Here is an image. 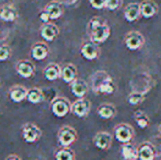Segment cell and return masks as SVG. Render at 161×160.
I'll list each match as a JSON object with an SVG mask.
<instances>
[{
	"label": "cell",
	"instance_id": "1",
	"mask_svg": "<svg viewBox=\"0 0 161 160\" xmlns=\"http://www.w3.org/2000/svg\"><path fill=\"white\" fill-rule=\"evenodd\" d=\"M88 32L90 41L99 45L110 37L111 29L105 19L101 17H93L88 23Z\"/></svg>",
	"mask_w": 161,
	"mask_h": 160
},
{
	"label": "cell",
	"instance_id": "2",
	"mask_svg": "<svg viewBox=\"0 0 161 160\" xmlns=\"http://www.w3.org/2000/svg\"><path fill=\"white\" fill-rule=\"evenodd\" d=\"M71 103L64 97H56L51 102V110L57 118H65L71 112Z\"/></svg>",
	"mask_w": 161,
	"mask_h": 160
},
{
	"label": "cell",
	"instance_id": "3",
	"mask_svg": "<svg viewBox=\"0 0 161 160\" xmlns=\"http://www.w3.org/2000/svg\"><path fill=\"white\" fill-rule=\"evenodd\" d=\"M114 134L116 139L122 144H128L135 136V130L130 124L119 123L115 126Z\"/></svg>",
	"mask_w": 161,
	"mask_h": 160
},
{
	"label": "cell",
	"instance_id": "4",
	"mask_svg": "<svg viewBox=\"0 0 161 160\" xmlns=\"http://www.w3.org/2000/svg\"><path fill=\"white\" fill-rule=\"evenodd\" d=\"M131 85L134 86L133 91H138L140 93L146 94L153 88V79H151L150 75L142 73L138 76H135V78H133Z\"/></svg>",
	"mask_w": 161,
	"mask_h": 160
},
{
	"label": "cell",
	"instance_id": "5",
	"mask_svg": "<svg viewBox=\"0 0 161 160\" xmlns=\"http://www.w3.org/2000/svg\"><path fill=\"white\" fill-rule=\"evenodd\" d=\"M125 46L129 51H138L145 44V36L139 31H130L125 35Z\"/></svg>",
	"mask_w": 161,
	"mask_h": 160
},
{
	"label": "cell",
	"instance_id": "6",
	"mask_svg": "<svg viewBox=\"0 0 161 160\" xmlns=\"http://www.w3.org/2000/svg\"><path fill=\"white\" fill-rule=\"evenodd\" d=\"M77 132L71 126H63L58 132V141L63 147H69L77 141Z\"/></svg>",
	"mask_w": 161,
	"mask_h": 160
},
{
	"label": "cell",
	"instance_id": "7",
	"mask_svg": "<svg viewBox=\"0 0 161 160\" xmlns=\"http://www.w3.org/2000/svg\"><path fill=\"white\" fill-rule=\"evenodd\" d=\"M42 136V130L37 125L33 123H28L22 128V137L29 144H33L37 141Z\"/></svg>",
	"mask_w": 161,
	"mask_h": 160
},
{
	"label": "cell",
	"instance_id": "8",
	"mask_svg": "<svg viewBox=\"0 0 161 160\" xmlns=\"http://www.w3.org/2000/svg\"><path fill=\"white\" fill-rule=\"evenodd\" d=\"M90 110H91V102L86 98L78 99L71 105V113L77 118H86L90 113Z\"/></svg>",
	"mask_w": 161,
	"mask_h": 160
},
{
	"label": "cell",
	"instance_id": "9",
	"mask_svg": "<svg viewBox=\"0 0 161 160\" xmlns=\"http://www.w3.org/2000/svg\"><path fill=\"white\" fill-rule=\"evenodd\" d=\"M140 3V14L145 19H150L159 12V7L155 0H142Z\"/></svg>",
	"mask_w": 161,
	"mask_h": 160
},
{
	"label": "cell",
	"instance_id": "10",
	"mask_svg": "<svg viewBox=\"0 0 161 160\" xmlns=\"http://www.w3.org/2000/svg\"><path fill=\"white\" fill-rule=\"evenodd\" d=\"M157 157V149L149 141L140 144L138 147V159L139 160H155Z\"/></svg>",
	"mask_w": 161,
	"mask_h": 160
},
{
	"label": "cell",
	"instance_id": "11",
	"mask_svg": "<svg viewBox=\"0 0 161 160\" xmlns=\"http://www.w3.org/2000/svg\"><path fill=\"white\" fill-rule=\"evenodd\" d=\"M80 52H81L82 57L87 60H94V59H97L100 55L99 45L91 42V41L83 43L82 46H81Z\"/></svg>",
	"mask_w": 161,
	"mask_h": 160
},
{
	"label": "cell",
	"instance_id": "12",
	"mask_svg": "<svg viewBox=\"0 0 161 160\" xmlns=\"http://www.w3.org/2000/svg\"><path fill=\"white\" fill-rule=\"evenodd\" d=\"M113 137L108 132H99L93 137V144L101 150H108L112 146Z\"/></svg>",
	"mask_w": 161,
	"mask_h": 160
},
{
	"label": "cell",
	"instance_id": "13",
	"mask_svg": "<svg viewBox=\"0 0 161 160\" xmlns=\"http://www.w3.org/2000/svg\"><path fill=\"white\" fill-rule=\"evenodd\" d=\"M15 70L21 77L31 78L35 74V66L30 60H19L15 65Z\"/></svg>",
	"mask_w": 161,
	"mask_h": 160
},
{
	"label": "cell",
	"instance_id": "14",
	"mask_svg": "<svg viewBox=\"0 0 161 160\" xmlns=\"http://www.w3.org/2000/svg\"><path fill=\"white\" fill-rule=\"evenodd\" d=\"M142 17L139 2H130L124 9V18L127 22H135Z\"/></svg>",
	"mask_w": 161,
	"mask_h": 160
},
{
	"label": "cell",
	"instance_id": "15",
	"mask_svg": "<svg viewBox=\"0 0 161 160\" xmlns=\"http://www.w3.org/2000/svg\"><path fill=\"white\" fill-rule=\"evenodd\" d=\"M59 34V29L54 23H45L41 28V36L46 42H53Z\"/></svg>",
	"mask_w": 161,
	"mask_h": 160
},
{
	"label": "cell",
	"instance_id": "16",
	"mask_svg": "<svg viewBox=\"0 0 161 160\" xmlns=\"http://www.w3.org/2000/svg\"><path fill=\"white\" fill-rule=\"evenodd\" d=\"M49 54V47L46 43H35L31 49V56L34 60H43L48 56Z\"/></svg>",
	"mask_w": 161,
	"mask_h": 160
},
{
	"label": "cell",
	"instance_id": "17",
	"mask_svg": "<svg viewBox=\"0 0 161 160\" xmlns=\"http://www.w3.org/2000/svg\"><path fill=\"white\" fill-rule=\"evenodd\" d=\"M70 90H71L74 96H76L78 99H81V98H85L86 94L88 93V91H89V86H88V83L86 82L85 80L77 78V79L70 85Z\"/></svg>",
	"mask_w": 161,
	"mask_h": 160
},
{
	"label": "cell",
	"instance_id": "18",
	"mask_svg": "<svg viewBox=\"0 0 161 160\" xmlns=\"http://www.w3.org/2000/svg\"><path fill=\"white\" fill-rule=\"evenodd\" d=\"M28 91L29 90L25 87H23L21 85H17L10 89V91H9V98H10V100L12 102L20 103L26 99Z\"/></svg>",
	"mask_w": 161,
	"mask_h": 160
},
{
	"label": "cell",
	"instance_id": "19",
	"mask_svg": "<svg viewBox=\"0 0 161 160\" xmlns=\"http://www.w3.org/2000/svg\"><path fill=\"white\" fill-rule=\"evenodd\" d=\"M45 11L48 13L51 20H56L62 17L63 13H64L63 3H60L58 0H53L45 6Z\"/></svg>",
	"mask_w": 161,
	"mask_h": 160
},
{
	"label": "cell",
	"instance_id": "20",
	"mask_svg": "<svg viewBox=\"0 0 161 160\" xmlns=\"http://www.w3.org/2000/svg\"><path fill=\"white\" fill-rule=\"evenodd\" d=\"M78 76L77 67L74 64H66L64 67H62V79L65 83L71 85Z\"/></svg>",
	"mask_w": 161,
	"mask_h": 160
},
{
	"label": "cell",
	"instance_id": "21",
	"mask_svg": "<svg viewBox=\"0 0 161 160\" xmlns=\"http://www.w3.org/2000/svg\"><path fill=\"white\" fill-rule=\"evenodd\" d=\"M117 113V109L112 103H103L97 108V115L103 120H111L115 118Z\"/></svg>",
	"mask_w": 161,
	"mask_h": 160
},
{
	"label": "cell",
	"instance_id": "22",
	"mask_svg": "<svg viewBox=\"0 0 161 160\" xmlns=\"http://www.w3.org/2000/svg\"><path fill=\"white\" fill-rule=\"evenodd\" d=\"M44 77L48 81H55L62 78V67L55 63L48 64L44 68Z\"/></svg>",
	"mask_w": 161,
	"mask_h": 160
},
{
	"label": "cell",
	"instance_id": "23",
	"mask_svg": "<svg viewBox=\"0 0 161 160\" xmlns=\"http://www.w3.org/2000/svg\"><path fill=\"white\" fill-rule=\"evenodd\" d=\"M18 18V10L15 7L7 4L0 8V20L3 22H13Z\"/></svg>",
	"mask_w": 161,
	"mask_h": 160
},
{
	"label": "cell",
	"instance_id": "24",
	"mask_svg": "<svg viewBox=\"0 0 161 160\" xmlns=\"http://www.w3.org/2000/svg\"><path fill=\"white\" fill-rule=\"evenodd\" d=\"M121 154L124 160H137L138 159V147L128 143L123 144L121 147Z\"/></svg>",
	"mask_w": 161,
	"mask_h": 160
},
{
	"label": "cell",
	"instance_id": "25",
	"mask_svg": "<svg viewBox=\"0 0 161 160\" xmlns=\"http://www.w3.org/2000/svg\"><path fill=\"white\" fill-rule=\"evenodd\" d=\"M115 83L113 81L112 77L108 76L101 82V85L97 87L96 93H103V94H113L115 92Z\"/></svg>",
	"mask_w": 161,
	"mask_h": 160
},
{
	"label": "cell",
	"instance_id": "26",
	"mask_svg": "<svg viewBox=\"0 0 161 160\" xmlns=\"http://www.w3.org/2000/svg\"><path fill=\"white\" fill-rule=\"evenodd\" d=\"M26 100L29 102L33 103V104H37V103L42 102L44 100V92L40 88H31L28 91Z\"/></svg>",
	"mask_w": 161,
	"mask_h": 160
},
{
	"label": "cell",
	"instance_id": "27",
	"mask_svg": "<svg viewBox=\"0 0 161 160\" xmlns=\"http://www.w3.org/2000/svg\"><path fill=\"white\" fill-rule=\"evenodd\" d=\"M133 118H134V120H135L136 124H137L140 128H142V130H145V128H147L150 125V120H149L148 115H147L145 112L140 111V110H137V111L134 113Z\"/></svg>",
	"mask_w": 161,
	"mask_h": 160
},
{
	"label": "cell",
	"instance_id": "28",
	"mask_svg": "<svg viewBox=\"0 0 161 160\" xmlns=\"http://www.w3.org/2000/svg\"><path fill=\"white\" fill-rule=\"evenodd\" d=\"M108 74L105 73V71H97V73H94L93 75L91 76V89L93 90V92L96 93L97 87H99L100 85H101V82L103 81L105 78L108 77Z\"/></svg>",
	"mask_w": 161,
	"mask_h": 160
},
{
	"label": "cell",
	"instance_id": "29",
	"mask_svg": "<svg viewBox=\"0 0 161 160\" xmlns=\"http://www.w3.org/2000/svg\"><path fill=\"white\" fill-rule=\"evenodd\" d=\"M56 160H75L76 159V155L72 149L69 147H63L62 149L57 150L55 154Z\"/></svg>",
	"mask_w": 161,
	"mask_h": 160
},
{
	"label": "cell",
	"instance_id": "30",
	"mask_svg": "<svg viewBox=\"0 0 161 160\" xmlns=\"http://www.w3.org/2000/svg\"><path fill=\"white\" fill-rule=\"evenodd\" d=\"M145 100V94L138 91H131L127 97V102L130 105H138Z\"/></svg>",
	"mask_w": 161,
	"mask_h": 160
},
{
	"label": "cell",
	"instance_id": "31",
	"mask_svg": "<svg viewBox=\"0 0 161 160\" xmlns=\"http://www.w3.org/2000/svg\"><path fill=\"white\" fill-rule=\"evenodd\" d=\"M11 56V48L9 45L1 44L0 45V62H6Z\"/></svg>",
	"mask_w": 161,
	"mask_h": 160
},
{
	"label": "cell",
	"instance_id": "32",
	"mask_svg": "<svg viewBox=\"0 0 161 160\" xmlns=\"http://www.w3.org/2000/svg\"><path fill=\"white\" fill-rule=\"evenodd\" d=\"M123 4V0H106L105 8L110 11H116Z\"/></svg>",
	"mask_w": 161,
	"mask_h": 160
},
{
	"label": "cell",
	"instance_id": "33",
	"mask_svg": "<svg viewBox=\"0 0 161 160\" xmlns=\"http://www.w3.org/2000/svg\"><path fill=\"white\" fill-rule=\"evenodd\" d=\"M89 2L92 6V8L97 9V10H101V9L105 8L106 0H89Z\"/></svg>",
	"mask_w": 161,
	"mask_h": 160
},
{
	"label": "cell",
	"instance_id": "34",
	"mask_svg": "<svg viewBox=\"0 0 161 160\" xmlns=\"http://www.w3.org/2000/svg\"><path fill=\"white\" fill-rule=\"evenodd\" d=\"M40 19H41V21L44 22V23H49V21H51V18H49L48 13L45 10L40 13Z\"/></svg>",
	"mask_w": 161,
	"mask_h": 160
},
{
	"label": "cell",
	"instance_id": "35",
	"mask_svg": "<svg viewBox=\"0 0 161 160\" xmlns=\"http://www.w3.org/2000/svg\"><path fill=\"white\" fill-rule=\"evenodd\" d=\"M58 1H59L60 3H63V4H67V6H71V4L76 3L77 0H58Z\"/></svg>",
	"mask_w": 161,
	"mask_h": 160
},
{
	"label": "cell",
	"instance_id": "36",
	"mask_svg": "<svg viewBox=\"0 0 161 160\" xmlns=\"http://www.w3.org/2000/svg\"><path fill=\"white\" fill-rule=\"evenodd\" d=\"M6 160H22V159L19 156H17V155H10Z\"/></svg>",
	"mask_w": 161,
	"mask_h": 160
},
{
	"label": "cell",
	"instance_id": "37",
	"mask_svg": "<svg viewBox=\"0 0 161 160\" xmlns=\"http://www.w3.org/2000/svg\"><path fill=\"white\" fill-rule=\"evenodd\" d=\"M158 130H159V134H160V136H161V125L158 127Z\"/></svg>",
	"mask_w": 161,
	"mask_h": 160
}]
</instances>
